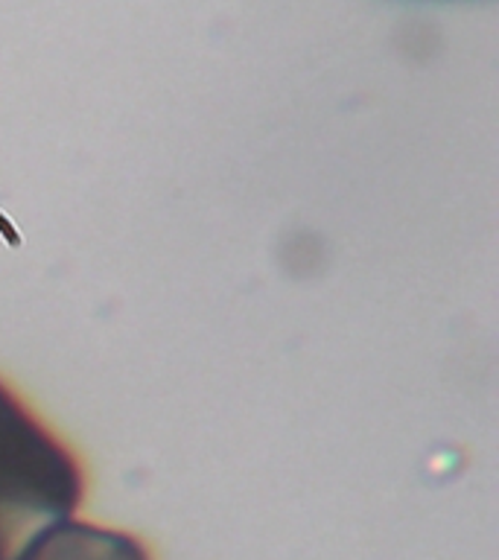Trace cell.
<instances>
[{
    "instance_id": "cell-1",
    "label": "cell",
    "mask_w": 499,
    "mask_h": 560,
    "mask_svg": "<svg viewBox=\"0 0 499 560\" xmlns=\"http://www.w3.org/2000/svg\"><path fill=\"white\" fill-rule=\"evenodd\" d=\"M79 499L77 458L0 383V560H24Z\"/></svg>"
},
{
    "instance_id": "cell-2",
    "label": "cell",
    "mask_w": 499,
    "mask_h": 560,
    "mask_svg": "<svg viewBox=\"0 0 499 560\" xmlns=\"http://www.w3.org/2000/svg\"><path fill=\"white\" fill-rule=\"evenodd\" d=\"M24 560H149V555L131 534L65 520L53 525Z\"/></svg>"
}]
</instances>
